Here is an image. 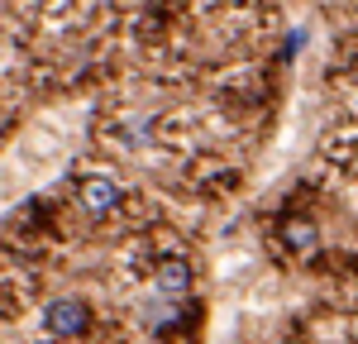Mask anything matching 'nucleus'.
Masks as SVG:
<instances>
[{
	"label": "nucleus",
	"mask_w": 358,
	"mask_h": 344,
	"mask_svg": "<svg viewBox=\"0 0 358 344\" xmlns=\"http://www.w3.org/2000/svg\"><path fill=\"white\" fill-rule=\"evenodd\" d=\"M86 325H91V306L77 301V296H57V301L43 306V335H53V340L86 335Z\"/></svg>",
	"instance_id": "f257e3e1"
},
{
	"label": "nucleus",
	"mask_w": 358,
	"mask_h": 344,
	"mask_svg": "<svg viewBox=\"0 0 358 344\" xmlns=\"http://www.w3.org/2000/svg\"><path fill=\"white\" fill-rule=\"evenodd\" d=\"M77 201H82L86 215H110L115 206H120V182L106 177V172H91L82 187H77Z\"/></svg>",
	"instance_id": "f03ea898"
},
{
	"label": "nucleus",
	"mask_w": 358,
	"mask_h": 344,
	"mask_svg": "<svg viewBox=\"0 0 358 344\" xmlns=\"http://www.w3.org/2000/svg\"><path fill=\"white\" fill-rule=\"evenodd\" d=\"M153 287H158L163 301H182L192 292V268L182 258H167V263H158V273H153Z\"/></svg>",
	"instance_id": "7ed1b4c3"
},
{
	"label": "nucleus",
	"mask_w": 358,
	"mask_h": 344,
	"mask_svg": "<svg viewBox=\"0 0 358 344\" xmlns=\"http://www.w3.org/2000/svg\"><path fill=\"white\" fill-rule=\"evenodd\" d=\"M287 244L306 254V249L315 244V225H301V220H292V225H287Z\"/></svg>",
	"instance_id": "20e7f679"
}]
</instances>
